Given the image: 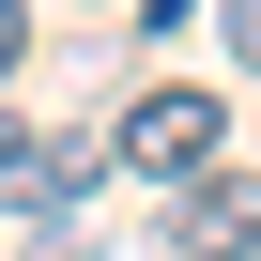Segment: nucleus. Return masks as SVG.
<instances>
[{"label": "nucleus", "instance_id": "obj_1", "mask_svg": "<svg viewBox=\"0 0 261 261\" xmlns=\"http://www.w3.org/2000/svg\"><path fill=\"white\" fill-rule=\"evenodd\" d=\"M108 169H139L154 200H169V185H200V169H230V92H200V77L123 92V108H108Z\"/></svg>", "mask_w": 261, "mask_h": 261}, {"label": "nucleus", "instance_id": "obj_2", "mask_svg": "<svg viewBox=\"0 0 261 261\" xmlns=\"http://www.w3.org/2000/svg\"><path fill=\"white\" fill-rule=\"evenodd\" d=\"M154 246H169V261H261V169H200V185H169Z\"/></svg>", "mask_w": 261, "mask_h": 261}, {"label": "nucleus", "instance_id": "obj_3", "mask_svg": "<svg viewBox=\"0 0 261 261\" xmlns=\"http://www.w3.org/2000/svg\"><path fill=\"white\" fill-rule=\"evenodd\" d=\"M108 185V139H77V123H62V139H16V169H0V215H16V230H77V200Z\"/></svg>", "mask_w": 261, "mask_h": 261}, {"label": "nucleus", "instance_id": "obj_4", "mask_svg": "<svg viewBox=\"0 0 261 261\" xmlns=\"http://www.w3.org/2000/svg\"><path fill=\"white\" fill-rule=\"evenodd\" d=\"M215 31H230V77H261V0H230Z\"/></svg>", "mask_w": 261, "mask_h": 261}, {"label": "nucleus", "instance_id": "obj_5", "mask_svg": "<svg viewBox=\"0 0 261 261\" xmlns=\"http://www.w3.org/2000/svg\"><path fill=\"white\" fill-rule=\"evenodd\" d=\"M16 261H108V246H92V230H31Z\"/></svg>", "mask_w": 261, "mask_h": 261}, {"label": "nucleus", "instance_id": "obj_6", "mask_svg": "<svg viewBox=\"0 0 261 261\" xmlns=\"http://www.w3.org/2000/svg\"><path fill=\"white\" fill-rule=\"evenodd\" d=\"M31 62V0H0V77H16Z\"/></svg>", "mask_w": 261, "mask_h": 261}, {"label": "nucleus", "instance_id": "obj_7", "mask_svg": "<svg viewBox=\"0 0 261 261\" xmlns=\"http://www.w3.org/2000/svg\"><path fill=\"white\" fill-rule=\"evenodd\" d=\"M139 16H154V31H185V16H200V0H139Z\"/></svg>", "mask_w": 261, "mask_h": 261}, {"label": "nucleus", "instance_id": "obj_8", "mask_svg": "<svg viewBox=\"0 0 261 261\" xmlns=\"http://www.w3.org/2000/svg\"><path fill=\"white\" fill-rule=\"evenodd\" d=\"M16 139H31V123H16V108H0V169H16Z\"/></svg>", "mask_w": 261, "mask_h": 261}]
</instances>
